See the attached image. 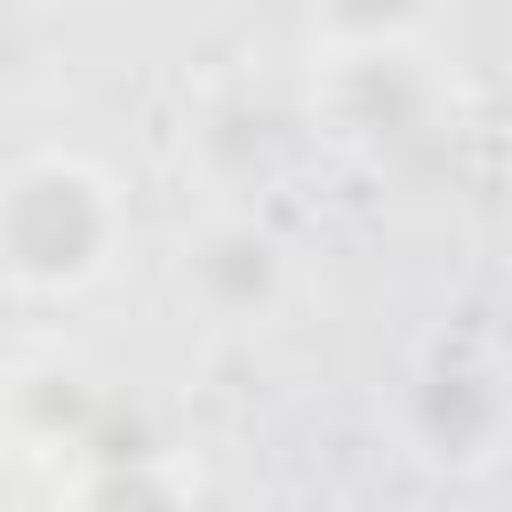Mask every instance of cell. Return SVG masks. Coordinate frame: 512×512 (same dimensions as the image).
<instances>
[{
	"label": "cell",
	"instance_id": "obj_2",
	"mask_svg": "<svg viewBox=\"0 0 512 512\" xmlns=\"http://www.w3.org/2000/svg\"><path fill=\"white\" fill-rule=\"evenodd\" d=\"M408 448L432 464V472H488L496 448H504V376H496V352L488 336L472 328H440L416 368H408Z\"/></svg>",
	"mask_w": 512,
	"mask_h": 512
},
{
	"label": "cell",
	"instance_id": "obj_5",
	"mask_svg": "<svg viewBox=\"0 0 512 512\" xmlns=\"http://www.w3.org/2000/svg\"><path fill=\"white\" fill-rule=\"evenodd\" d=\"M64 512H184V496H176V480L152 456H96L72 480Z\"/></svg>",
	"mask_w": 512,
	"mask_h": 512
},
{
	"label": "cell",
	"instance_id": "obj_1",
	"mask_svg": "<svg viewBox=\"0 0 512 512\" xmlns=\"http://www.w3.org/2000/svg\"><path fill=\"white\" fill-rule=\"evenodd\" d=\"M128 240L120 184L80 152H32L0 176V288L80 296Z\"/></svg>",
	"mask_w": 512,
	"mask_h": 512
},
{
	"label": "cell",
	"instance_id": "obj_6",
	"mask_svg": "<svg viewBox=\"0 0 512 512\" xmlns=\"http://www.w3.org/2000/svg\"><path fill=\"white\" fill-rule=\"evenodd\" d=\"M432 24V0H312L320 56L328 48H408Z\"/></svg>",
	"mask_w": 512,
	"mask_h": 512
},
{
	"label": "cell",
	"instance_id": "obj_4",
	"mask_svg": "<svg viewBox=\"0 0 512 512\" xmlns=\"http://www.w3.org/2000/svg\"><path fill=\"white\" fill-rule=\"evenodd\" d=\"M184 288L216 320H264L288 296V248L256 216H208L184 240Z\"/></svg>",
	"mask_w": 512,
	"mask_h": 512
},
{
	"label": "cell",
	"instance_id": "obj_3",
	"mask_svg": "<svg viewBox=\"0 0 512 512\" xmlns=\"http://www.w3.org/2000/svg\"><path fill=\"white\" fill-rule=\"evenodd\" d=\"M320 120L344 136V144H400V136H424L432 104H440V80L424 72L416 40L408 48H328L320 56Z\"/></svg>",
	"mask_w": 512,
	"mask_h": 512
}]
</instances>
